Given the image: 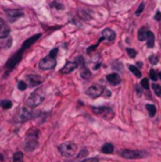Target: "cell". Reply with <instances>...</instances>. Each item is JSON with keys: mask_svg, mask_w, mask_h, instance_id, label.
<instances>
[{"mask_svg": "<svg viewBox=\"0 0 161 162\" xmlns=\"http://www.w3.org/2000/svg\"><path fill=\"white\" fill-rule=\"evenodd\" d=\"M44 98H45V92H44V90L43 88H38L29 96V98L27 100V105L31 108H34L37 106H39L44 100Z\"/></svg>", "mask_w": 161, "mask_h": 162, "instance_id": "obj_1", "label": "cell"}, {"mask_svg": "<svg viewBox=\"0 0 161 162\" xmlns=\"http://www.w3.org/2000/svg\"><path fill=\"white\" fill-rule=\"evenodd\" d=\"M38 136H39V131L35 128H31L28 132H27L26 142H24V148L27 151H33L38 146Z\"/></svg>", "mask_w": 161, "mask_h": 162, "instance_id": "obj_2", "label": "cell"}, {"mask_svg": "<svg viewBox=\"0 0 161 162\" xmlns=\"http://www.w3.org/2000/svg\"><path fill=\"white\" fill-rule=\"evenodd\" d=\"M59 150L63 156L65 157H73L77 150V146L72 142H64L59 146Z\"/></svg>", "mask_w": 161, "mask_h": 162, "instance_id": "obj_3", "label": "cell"}, {"mask_svg": "<svg viewBox=\"0 0 161 162\" xmlns=\"http://www.w3.org/2000/svg\"><path fill=\"white\" fill-rule=\"evenodd\" d=\"M31 107H22L20 110H19V113L17 114V116L15 117V120L18 122H24L27 120H30L31 118L34 117V114L30 109Z\"/></svg>", "mask_w": 161, "mask_h": 162, "instance_id": "obj_4", "label": "cell"}, {"mask_svg": "<svg viewBox=\"0 0 161 162\" xmlns=\"http://www.w3.org/2000/svg\"><path fill=\"white\" fill-rule=\"evenodd\" d=\"M23 50H19V51H17V52L15 53V54L12 55L11 58H9L8 62L6 63V69H8V71H11L13 67L17 65L19 62L21 61V58H22V55H23Z\"/></svg>", "mask_w": 161, "mask_h": 162, "instance_id": "obj_5", "label": "cell"}, {"mask_svg": "<svg viewBox=\"0 0 161 162\" xmlns=\"http://www.w3.org/2000/svg\"><path fill=\"white\" fill-rule=\"evenodd\" d=\"M56 65V61H55V58L51 56V55H48L45 58H43L39 62V66L41 69H54V66Z\"/></svg>", "mask_w": 161, "mask_h": 162, "instance_id": "obj_6", "label": "cell"}, {"mask_svg": "<svg viewBox=\"0 0 161 162\" xmlns=\"http://www.w3.org/2000/svg\"><path fill=\"white\" fill-rule=\"evenodd\" d=\"M92 111L96 115L103 116L107 120H109L114 117V111L108 107H92Z\"/></svg>", "mask_w": 161, "mask_h": 162, "instance_id": "obj_7", "label": "cell"}, {"mask_svg": "<svg viewBox=\"0 0 161 162\" xmlns=\"http://www.w3.org/2000/svg\"><path fill=\"white\" fill-rule=\"evenodd\" d=\"M76 62H77V65L80 66V76L84 78V79H89L92 74H91V71L86 67L85 65V62H84V58L82 56H78L76 58Z\"/></svg>", "mask_w": 161, "mask_h": 162, "instance_id": "obj_8", "label": "cell"}, {"mask_svg": "<svg viewBox=\"0 0 161 162\" xmlns=\"http://www.w3.org/2000/svg\"><path fill=\"white\" fill-rule=\"evenodd\" d=\"M104 92V87L102 85H98L95 84L91 86L88 90H86V94L89 96V97H92V98H97L98 96H101Z\"/></svg>", "mask_w": 161, "mask_h": 162, "instance_id": "obj_9", "label": "cell"}, {"mask_svg": "<svg viewBox=\"0 0 161 162\" xmlns=\"http://www.w3.org/2000/svg\"><path fill=\"white\" fill-rule=\"evenodd\" d=\"M120 156L123 158H126V159H139V158H142L144 153L141 151H134V150H129V149H125L120 152Z\"/></svg>", "mask_w": 161, "mask_h": 162, "instance_id": "obj_10", "label": "cell"}, {"mask_svg": "<svg viewBox=\"0 0 161 162\" xmlns=\"http://www.w3.org/2000/svg\"><path fill=\"white\" fill-rule=\"evenodd\" d=\"M27 84L29 85L31 87H34L38 86V85H40L42 82H43V78L41 77L40 75H34V74H31V75H28L27 76Z\"/></svg>", "mask_w": 161, "mask_h": 162, "instance_id": "obj_11", "label": "cell"}, {"mask_svg": "<svg viewBox=\"0 0 161 162\" xmlns=\"http://www.w3.org/2000/svg\"><path fill=\"white\" fill-rule=\"evenodd\" d=\"M10 33V28L8 26L7 22L0 18V39L7 38Z\"/></svg>", "mask_w": 161, "mask_h": 162, "instance_id": "obj_12", "label": "cell"}, {"mask_svg": "<svg viewBox=\"0 0 161 162\" xmlns=\"http://www.w3.org/2000/svg\"><path fill=\"white\" fill-rule=\"evenodd\" d=\"M6 13L11 21H16L20 17L23 16V12L21 10H17V9H12V10H6Z\"/></svg>", "mask_w": 161, "mask_h": 162, "instance_id": "obj_13", "label": "cell"}, {"mask_svg": "<svg viewBox=\"0 0 161 162\" xmlns=\"http://www.w3.org/2000/svg\"><path fill=\"white\" fill-rule=\"evenodd\" d=\"M77 66H78L77 62H67V63L61 69L60 72L62 73V74H67V73H71L72 71H74Z\"/></svg>", "mask_w": 161, "mask_h": 162, "instance_id": "obj_14", "label": "cell"}, {"mask_svg": "<svg viewBox=\"0 0 161 162\" xmlns=\"http://www.w3.org/2000/svg\"><path fill=\"white\" fill-rule=\"evenodd\" d=\"M102 39L109 41V42H113L116 39V33L110 29H105L102 32Z\"/></svg>", "mask_w": 161, "mask_h": 162, "instance_id": "obj_15", "label": "cell"}, {"mask_svg": "<svg viewBox=\"0 0 161 162\" xmlns=\"http://www.w3.org/2000/svg\"><path fill=\"white\" fill-rule=\"evenodd\" d=\"M40 37H41V34H35V35H33V37H31V38H29L28 40H26L24 42H23L22 46H21V50L26 51L27 49H29V48L32 45V44L39 40V38H40Z\"/></svg>", "mask_w": 161, "mask_h": 162, "instance_id": "obj_16", "label": "cell"}, {"mask_svg": "<svg viewBox=\"0 0 161 162\" xmlns=\"http://www.w3.org/2000/svg\"><path fill=\"white\" fill-rule=\"evenodd\" d=\"M106 79H107V82L110 83L112 85H118V84H120V82H121L120 76L118 75V74H116V73L108 74V75L106 76Z\"/></svg>", "mask_w": 161, "mask_h": 162, "instance_id": "obj_17", "label": "cell"}, {"mask_svg": "<svg viewBox=\"0 0 161 162\" xmlns=\"http://www.w3.org/2000/svg\"><path fill=\"white\" fill-rule=\"evenodd\" d=\"M148 32H149V30L147 29V28H141V29L138 31V40L139 41L147 40V35H148Z\"/></svg>", "mask_w": 161, "mask_h": 162, "instance_id": "obj_18", "label": "cell"}, {"mask_svg": "<svg viewBox=\"0 0 161 162\" xmlns=\"http://www.w3.org/2000/svg\"><path fill=\"white\" fill-rule=\"evenodd\" d=\"M147 45L148 48H153L155 45V34L151 31L148 32V35H147Z\"/></svg>", "mask_w": 161, "mask_h": 162, "instance_id": "obj_19", "label": "cell"}, {"mask_svg": "<svg viewBox=\"0 0 161 162\" xmlns=\"http://www.w3.org/2000/svg\"><path fill=\"white\" fill-rule=\"evenodd\" d=\"M102 152L103 153H107V154H110L114 152V146L112 143H106V145H104L103 148H102Z\"/></svg>", "mask_w": 161, "mask_h": 162, "instance_id": "obj_20", "label": "cell"}, {"mask_svg": "<svg viewBox=\"0 0 161 162\" xmlns=\"http://www.w3.org/2000/svg\"><path fill=\"white\" fill-rule=\"evenodd\" d=\"M12 162H23V153L21 151H18L13 154L12 158Z\"/></svg>", "mask_w": 161, "mask_h": 162, "instance_id": "obj_21", "label": "cell"}, {"mask_svg": "<svg viewBox=\"0 0 161 162\" xmlns=\"http://www.w3.org/2000/svg\"><path fill=\"white\" fill-rule=\"evenodd\" d=\"M146 108H147V110L149 111V116H150V117H153V116L156 115V111H157V109H156L155 105L148 104V105H146Z\"/></svg>", "mask_w": 161, "mask_h": 162, "instance_id": "obj_22", "label": "cell"}, {"mask_svg": "<svg viewBox=\"0 0 161 162\" xmlns=\"http://www.w3.org/2000/svg\"><path fill=\"white\" fill-rule=\"evenodd\" d=\"M129 69H130V72H131L136 77H141V72L136 66H134V65H129Z\"/></svg>", "mask_w": 161, "mask_h": 162, "instance_id": "obj_23", "label": "cell"}, {"mask_svg": "<svg viewBox=\"0 0 161 162\" xmlns=\"http://www.w3.org/2000/svg\"><path fill=\"white\" fill-rule=\"evenodd\" d=\"M0 106H1L3 109H9V108L12 107V103L10 100H2L0 103Z\"/></svg>", "mask_w": 161, "mask_h": 162, "instance_id": "obj_24", "label": "cell"}, {"mask_svg": "<svg viewBox=\"0 0 161 162\" xmlns=\"http://www.w3.org/2000/svg\"><path fill=\"white\" fill-rule=\"evenodd\" d=\"M152 88L155 90V94L157 96H161V86L158 84H153L152 85Z\"/></svg>", "mask_w": 161, "mask_h": 162, "instance_id": "obj_25", "label": "cell"}, {"mask_svg": "<svg viewBox=\"0 0 161 162\" xmlns=\"http://www.w3.org/2000/svg\"><path fill=\"white\" fill-rule=\"evenodd\" d=\"M140 85H141V87H144L145 90H148V88H149V81H148V78H142Z\"/></svg>", "mask_w": 161, "mask_h": 162, "instance_id": "obj_26", "label": "cell"}, {"mask_svg": "<svg viewBox=\"0 0 161 162\" xmlns=\"http://www.w3.org/2000/svg\"><path fill=\"white\" fill-rule=\"evenodd\" d=\"M149 76H150V78H151L152 81H157V79H158V75H157V73H156L155 69H150V71H149Z\"/></svg>", "mask_w": 161, "mask_h": 162, "instance_id": "obj_27", "label": "cell"}, {"mask_svg": "<svg viewBox=\"0 0 161 162\" xmlns=\"http://www.w3.org/2000/svg\"><path fill=\"white\" fill-rule=\"evenodd\" d=\"M27 86H28V84H27L26 82L21 81V82H19V83H18V88H19L20 90H24L27 88Z\"/></svg>", "mask_w": 161, "mask_h": 162, "instance_id": "obj_28", "label": "cell"}, {"mask_svg": "<svg viewBox=\"0 0 161 162\" xmlns=\"http://www.w3.org/2000/svg\"><path fill=\"white\" fill-rule=\"evenodd\" d=\"M126 51H127V53L129 54V56H130V58H135L136 55H137V52H136L135 50L129 49V48H128V49H126Z\"/></svg>", "mask_w": 161, "mask_h": 162, "instance_id": "obj_29", "label": "cell"}, {"mask_svg": "<svg viewBox=\"0 0 161 162\" xmlns=\"http://www.w3.org/2000/svg\"><path fill=\"white\" fill-rule=\"evenodd\" d=\"M52 6L55 7V8L58 9V10H62V9H64V6L62 5V3H59L58 1H54V2L52 3Z\"/></svg>", "mask_w": 161, "mask_h": 162, "instance_id": "obj_30", "label": "cell"}, {"mask_svg": "<svg viewBox=\"0 0 161 162\" xmlns=\"http://www.w3.org/2000/svg\"><path fill=\"white\" fill-rule=\"evenodd\" d=\"M144 8H145V5L144 3H140V6L138 7V9H137V11H136V15L139 16L141 13V12L144 11Z\"/></svg>", "mask_w": 161, "mask_h": 162, "instance_id": "obj_31", "label": "cell"}, {"mask_svg": "<svg viewBox=\"0 0 161 162\" xmlns=\"http://www.w3.org/2000/svg\"><path fill=\"white\" fill-rule=\"evenodd\" d=\"M99 43H101V42L98 41V43L94 44V45H93V46H91V48H88V49H87V53H89V52H92V51H94V50H95L96 48H97V46H98V44H99Z\"/></svg>", "mask_w": 161, "mask_h": 162, "instance_id": "obj_32", "label": "cell"}, {"mask_svg": "<svg viewBox=\"0 0 161 162\" xmlns=\"http://www.w3.org/2000/svg\"><path fill=\"white\" fill-rule=\"evenodd\" d=\"M150 62H151V63L152 64H157L158 63V58H157V56H156V55H152V56H150Z\"/></svg>", "mask_w": 161, "mask_h": 162, "instance_id": "obj_33", "label": "cell"}, {"mask_svg": "<svg viewBox=\"0 0 161 162\" xmlns=\"http://www.w3.org/2000/svg\"><path fill=\"white\" fill-rule=\"evenodd\" d=\"M80 162H98V158H89V159H85Z\"/></svg>", "mask_w": 161, "mask_h": 162, "instance_id": "obj_34", "label": "cell"}, {"mask_svg": "<svg viewBox=\"0 0 161 162\" xmlns=\"http://www.w3.org/2000/svg\"><path fill=\"white\" fill-rule=\"evenodd\" d=\"M155 20L156 21H160L161 20V12L160 11H158L155 15Z\"/></svg>", "mask_w": 161, "mask_h": 162, "instance_id": "obj_35", "label": "cell"}, {"mask_svg": "<svg viewBox=\"0 0 161 162\" xmlns=\"http://www.w3.org/2000/svg\"><path fill=\"white\" fill-rule=\"evenodd\" d=\"M56 54H58V49H53L51 52H50V55H51V56H53V58H55V56H56Z\"/></svg>", "mask_w": 161, "mask_h": 162, "instance_id": "obj_36", "label": "cell"}, {"mask_svg": "<svg viewBox=\"0 0 161 162\" xmlns=\"http://www.w3.org/2000/svg\"><path fill=\"white\" fill-rule=\"evenodd\" d=\"M103 94H104V96H105V97H110V95H112V94H110V92L108 90H104Z\"/></svg>", "mask_w": 161, "mask_h": 162, "instance_id": "obj_37", "label": "cell"}, {"mask_svg": "<svg viewBox=\"0 0 161 162\" xmlns=\"http://www.w3.org/2000/svg\"><path fill=\"white\" fill-rule=\"evenodd\" d=\"M158 76H159V78H160V79H161V73H159Z\"/></svg>", "mask_w": 161, "mask_h": 162, "instance_id": "obj_38", "label": "cell"}, {"mask_svg": "<svg viewBox=\"0 0 161 162\" xmlns=\"http://www.w3.org/2000/svg\"><path fill=\"white\" fill-rule=\"evenodd\" d=\"M0 160H3V158H2V156H1V154H0Z\"/></svg>", "mask_w": 161, "mask_h": 162, "instance_id": "obj_39", "label": "cell"}]
</instances>
